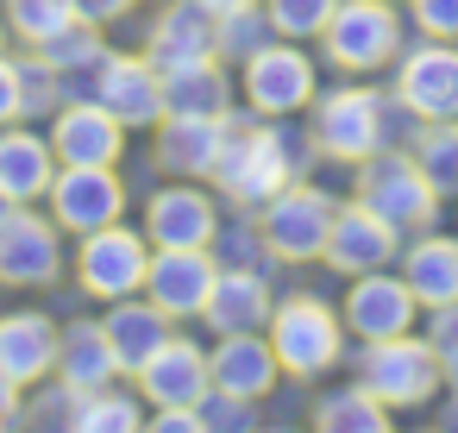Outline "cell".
<instances>
[{
	"label": "cell",
	"instance_id": "obj_1",
	"mask_svg": "<svg viewBox=\"0 0 458 433\" xmlns=\"http://www.w3.org/2000/svg\"><path fill=\"white\" fill-rule=\"evenodd\" d=\"M295 176H308V157H301V139L283 126V120H258V114H233L226 126V145H220V164H214V189L239 208V214H258L276 189H289Z\"/></svg>",
	"mask_w": 458,
	"mask_h": 433
},
{
	"label": "cell",
	"instance_id": "obj_2",
	"mask_svg": "<svg viewBox=\"0 0 458 433\" xmlns=\"http://www.w3.org/2000/svg\"><path fill=\"white\" fill-rule=\"evenodd\" d=\"M402 120H414V114H402L395 95H377L370 76H352L345 89H320L308 101V145L320 157L358 170L364 157H377L383 145H395V126Z\"/></svg>",
	"mask_w": 458,
	"mask_h": 433
},
{
	"label": "cell",
	"instance_id": "obj_3",
	"mask_svg": "<svg viewBox=\"0 0 458 433\" xmlns=\"http://www.w3.org/2000/svg\"><path fill=\"white\" fill-rule=\"evenodd\" d=\"M270 345H276V364H283V377L289 383H320V377H333L339 364H345V314L327 301V295H314V289H289V295H276V308H270Z\"/></svg>",
	"mask_w": 458,
	"mask_h": 433
},
{
	"label": "cell",
	"instance_id": "obj_4",
	"mask_svg": "<svg viewBox=\"0 0 458 433\" xmlns=\"http://www.w3.org/2000/svg\"><path fill=\"white\" fill-rule=\"evenodd\" d=\"M358 383H364L383 408L414 414V408H427V402L445 389V364H439V352H433L427 333H389V339H364V352H358Z\"/></svg>",
	"mask_w": 458,
	"mask_h": 433
},
{
	"label": "cell",
	"instance_id": "obj_5",
	"mask_svg": "<svg viewBox=\"0 0 458 433\" xmlns=\"http://www.w3.org/2000/svg\"><path fill=\"white\" fill-rule=\"evenodd\" d=\"M408 45V20L395 0H339L327 32H320V51L339 76H377V70H395Z\"/></svg>",
	"mask_w": 458,
	"mask_h": 433
},
{
	"label": "cell",
	"instance_id": "obj_6",
	"mask_svg": "<svg viewBox=\"0 0 458 433\" xmlns=\"http://www.w3.org/2000/svg\"><path fill=\"white\" fill-rule=\"evenodd\" d=\"M352 195H358L370 214H383L402 239H408V233H427V226L439 220V201H445V195L427 183V170L414 164V151H395V145H383L377 157L358 164Z\"/></svg>",
	"mask_w": 458,
	"mask_h": 433
},
{
	"label": "cell",
	"instance_id": "obj_7",
	"mask_svg": "<svg viewBox=\"0 0 458 433\" xmlns=\"http://www.w3.org/2000/svg\"><path fill=\"white\" fill-rule=\"evenodd\" d=\"M314 95H320V70H314L308 45H295V38H270L264 51H251V57L239 64V101H245V114H258V120L308 114Z\"/></svg>",
	"mask_w": 458,
	"mask_h": 433
},
{
	"label": "cell",
	"instance_id": "obj_8",
	"mask_svg": "<svg viewBox=\"0 0 458 433\" xmlns=\"http://www.w3.org/2000/svg\"><path fill=\"white\" fill-rule=\"evenodd\" d=\"M333 214H339V195L295 176L289 189H276L251 220L264 233V245L276 251V264H320L327 251V233H333Z\"/></svg>",
	"mask_w": 458,
	"mask_h": 433
},
{
	"label": "cell",
	"instance_id": "obj_9",
	"mask_svg": "<svg viewBox=\"0 0 458 433\" xmlns=\"http://www.w3.org/2000/svg\"><path fill=\"white\" fill-rule=\"evenodd\" d=\"M145 264H151V239H145V226H126V220L82 233L76 239V258H70L76 289L89 301H101V308L120 301V295H139L145 289Z\"/></svg>",
	"mask_w": 458,
	"mask_h": 433
},
{
	"label": "cell",
	"instance_id": "obj_10",
	"mask_svg": "<svg viewBox=\"0 0 458 433\" xmlns=\"http://www.w3.org/2000/svg\"><path fill=\"white\" fill-rule=\"evenodd\" d=\"M64 226L38 214L32 201H13L0 214V289H51L64 276Z\"/></svg>",
	"mask_w": 458,
	"mask_h": 433
},
{
	"label": "cell",
	"instance_id": "obj_11",
	"mask_svg": "<svg viewBox=\"0 0 458 433\" xmlns=\"http://www.w3.org/2000/svg\"><path fill=\"white\" fill-rule=\"evenodd\" d=\"M389 95L414 120H458V45L452 38H414V45H402Z\"/></svg>",
	"mask_w": 458,
	"mask_h": 433
},
{
	"label": "cell",
	"instance_id": "obj_12",
	"mask_svg": "<svg viewBox=\"0 0 458 433\" xmlns=\"http://www.w3.org/2000/svg\"><path fill=\"white\" fill-rule=\"evenodd\" d=\"M45 214H51L70 239H82V233H95V226L126 220V183H120L114 164H57V176H51V189H45Z\"/></svg>",
	"mask_w": 458,
	"mask_h": 433
},
{
	"label": "cell",
	"instance_id": "obj_13",
	"mask_svg": "<svg viewBox=\"0 0 458 433\" xmlns=\"http://www.w3.org/2000/svg\"><path fill=\"white\" fill-rule=\"evenodd\" d=\"M89 95L126 126V132H157L164 120V70L145 51H107L89 70Z\"/></svg>",
	"mask_w": 458,
	"mask_h": 433
},
{
	"label": "cell",
	"instance_id": "obj_14",
	"mask_svg": "<svg viewBox=\"0 0 458 433\" xmlns=\"http://www.w3.org/2000/svg\"><path fill=\"white\" fill-rule=\"evenodd\" d=\"M345 333L352 339H389V333H414V320L427 314L408 289V276L389 264V270H364V276H345Z\"/></svg>",
	"mask_w": 458,
	"mask_h": 433
},
{
	"label": "cell",
	"instance_id": "obj_15",
	"mask_svg": "<svg viewBox=\"0 0 458 433\" xmlns=\"http://www.w3.org/2000/svg\"><path fill=\"white\" fill-rule=\"evenodd\" d=\"M214 276H220L214 245H151V264H145V295H151L170 320H201Z\"/></svg>",
	"mask_w": 458,
	"mask_h": 433
},
{
	"label": "cell",
	"instance_id": "obj_16",
	"mask_svg": "<svg viewBox=\"0 0 458 433\" xmlns=\"http://www.w3.org/2000/svg\"><path fill=\"white\" fill-rule=\"evenodd\" d=\"M139 226L151 245H214L220 239V201L195 176H170L164 189L145 195Z\"/></svg>",
	"mask_w": 458,
	"mask_h": 433
},
{
	"label": "cell",
	"instance_id": "obj_17",
	"mask_svg": "<svg viewBox=\"0 0 458 433\" xmlns=\"http://www.w3.org/2000/svg\"><path fill=\"white\" fill-rule=\"evenodd\" d=\"M395 258H402V233H395L383 214H370L358 195H352V201H339L320 264H327L333 276H364V270H389Z\"/></svg>",
	"mask_w": 458,
	"mask_h": 433
},
{
	"label": "cell",
	"instance_id": "obj_18",
	"mask_svg": "<svg viewBox=\"0 0 458 433\" xmlns=\"http://www.w3.org/2000/svg\"><path fill=\"white\" fill-rule=\"evenodd\" d=\"M57 320L45 308H7L0 314V377L13 389H38L57 377Z\"/></svg>",
	"mask_w": 458,
	"mask_h": 433
},
{
	"label": "cell",
	"instance_id": "obj_19",
	"mask_svg": "<svg viewBox=\"0 0 458 433\" xmlns=\"http://www.w3.org/2000/svg\"><path fill=\"white\" fill-rule=\"evenodd\" d=\"M51 151H57V164H114L120 170V157H126V126L95 101V95H70L57 114H51Z\"/></svg>",
	"mask_w": 458,
	"mask_h": 433
},
{
	"label": "cell",
	"instance_id": "obj_20",
	"mask_svg": "<svg viewBox=\"0 0 458 433\" xmlns=\"http://www.w3.org/2000/svg\"><path fill=\"white\" fill-rule=\"evenodd\" d=\"M270 308H276V289H270V270H251V264H220L214 289H208V333H264L270 327Z\"/></svg>",
	"mask_w": 458,
	"mask_h": 433
},
{
	"label": "cell",
	"instance_id": "obj_21",
	"mask_svg": "<svg viewBox=\"0 0 458 433\" xmlns=\"http://www.w3.org/2000/svg\"><path fill=\"white\" fill-rule=\"evenodd\" d=\"M208 370H214V389L245 395V402H270L283 389V364H276L270 333H220V345L208 352Z\"/></svg>",
	"mask_w": 458,
	"mask_h": 433
},
{
	"label": "cell",
	"instance_id": "obj_22",
	"mask_svg": "<svg viewBox=\"0 0 458 433\" xmlns=\"http://www.w3.org/2000/svg\"><path fill=\"white\" fill-rule=\"evenodd\" d=\"M132 383H139V395H145L151 408H164V402H189V408H201V395L214 389L208 345H201V339H182V333H170V339L151 352V364H145Z\"/></svg>",
	"mask_w": 458,
	"mask_h": 433
},
{
	"label": "cell",
	"instance_id": "obj_23",
	"mask_svg": "<svg viewBox=\"0 0 458 433\" xmlns=\"http://www.w3.org/2000/svg\"><path fill=\"white\" fill-rule=\"evenodd\" d=\"M164 76L170 70H189V64H208L214 57V13L201 0H164L157 20L145 26V45H139Z\"/></svg>",
	"mask_w": 458,
	"mask_h": 433
},
{
	"label": "cell",
	"instance_id": "obj_24",
	"mask_svg": "<svg viewBox=\"0 0 458 433\" xmlns=\"http://www.w3.org/2000/svg\"><path fill=\"white\" fill-rule=\"evenodd\" d=\"M101 327H107V345H114V358H120V377H139L145 364H151V352L176 333V320L139 289V295H120V301H107V314H101Z\"/></svg>",
	"mask_w": 458,
	"mask_h": 433
},
{
	"label": "cell",
	"instance_id": "obj_25",
	"mask_svg": "<svg viewBox=\"0 0 458 433\" xmlns=\"http://www.w3.org/2000/svg\"><path fill=\"white\" fill-rule=\"evenodd\" d=\"M226 126H233V120H176V114H164V120H157L151 164H157L164 176H195V183H208L214 164H220Z\"/></svg>",
	"mask_w": 458,
	"mask_h": 433
},
{
	"label": "cell",
	"instance_id": "obj_26",
	"mask_svg": "<svg viewBox=\"0 0 458 433\" xmlns=\"http://www.w3.org/2000/svg\"><path fill=\"white\" fill-rule=\"evenodd\" d=\"M395 270L408 276V289H414V301H420V308L458 301V233H439V226L408 233V239H402Z\"/></svg>",
	"mask_w": 458,
	"mask_h": 433
},
{
	"label": "cell",
	"instance_id": "obj_27",
	"mask_svg": "<svg viewBox=\"0 0 458 433\" xmlns=\"http://www.w3.org/2000/svg\"><path fill=\"white\" fill-rule=\"evenodd\" d=\"M164 114H176V120H233L239 114V76H226L220 57L170 70L164 76Z\"/></svg>",
	"mask_w": 458,
	"mask_h": 433
},
{
	"label": "cell",
	"instance_id": "obj_28",
	"mask_svg": "<svg viewBox=\"0 0 458 433\" xmlns=\"http://www.w3.org/2000/svg\"><path fill=\"white\" fill-rule=\"evenodd\" d=\"M57 176V151H51V132L13 120V126H0V189H7L13 201H45Z\"/></svg>",
	"mask_w": 458,
	"mask_h": 433
},
{
	"label": "cell",
	"instance_id": "obj_29",
	"mask_svg": "<svg viewBox=\"0 0 458 433\" xmlns=\"http://www.w3.org/2000/svg\"><path fill=\"white\" fill-rule=\"evenodd\" d=\"M57 377H64L70 389H82V395L120 383V358H114L101 320H70V327L57 333Z\"/></svg>",
	"mask_w": 458,
	"mask_h": 433
},
{
	"label": "cell",
	"instance_id": "obj_30",
	"mask_svg": "<svg viewBox=\"0 0 458 433\" xmlns=\"http://www.w3.org/2000/svg\"><path fill=\"white\" fill-rule=\"evenodd\" d=\"M308 420H314L320 433H383V427L395 420V408H383V402L352 377L345 389H327V395L308 408Z\"/></svg>",
	"mask_w": 458,
	"mask_h": 433
},
{
	"label": "cell",
	"instance_id": "obj_31",
	"mask_svg": "<svg viewBox=\"0 0 458 433\" xmlns=\"http://www.w3.org/2000/svg\"><path fill=\"white\" fill-rule=\"evenodd\" d=\"M276 38V26H270V13H264V0H245V7H233V13H214V57L220 64H245L251 51H264Z\"/></svg>",
	"mask_w": 458,
	"mask_h": 433
},
{
	"label": "cell",
	"instance_id": "obj_32",
	"mask_svg": "<svg viewBox=\"0 0 458 433\" xmlns=\"http://www.w3.org/2000/svg\"><path fill=\"white\" fill-rule=\"evenodd\" d=\"M57 76H89L101 57H107V26H89V20H70L64 32H51L45 45H32Z\"/></svg>",
	"mask_w": 458,
	"mask_h": 433
},
{
	"label": "cell",
	"instance_id": "obj_33",
	"mask_svg": "<svg viewBox=\"0 0 458 433\" xmlns=\"http://www.w3.org/2000/svg\"><path fill=\"white\" fill-rule=\"evenodd\" d=\"M408 151H414V164L427 170V183L439 195H458V120H420Z\"/></svg>",
	"mask_w": 458,
	"mask_h": 433
},
{
	"label": "cell",
	"instance_id": "obj_34",
	"mask_svg": "<svg viewBox=\"0 0 458 433\" xmlns=\"http://www.w3.org/2000/svg\"><path fill=\"white\" fill-rule=\"evenodd\" d=\"M151 420V402L145 395H126V389H95V395H82V414H76V427H89V433H101V427H114V433H132V427H145Z\"/></svg>",
	"mask_w": 458,
	"mask_h": 433
},
{
	"label": "cell",
	"instance_id": "obj_35",
	"mask_svg": "<svg viewBox=\"0 0 458 433\" xmlns=\"http://www.w3.org/2000/svg\"><path fill=\"white\" fill-rule=\"evenodd\" d=\"M7 7V32L32 51V45H45L51 32H64L70 20H76V0H0Z\"/></svg>",
	"mask_w": 458,
	"mask_h": 433
},
{
	"label": "cell",
	"instance_id": "obj_36",
	"mask_svg": "<svg viewBox=\"0 0 458 433\" xmlns=\"http://www.w3.org/2000/svg\"><path fill=\"white\" fill-rule=\"evenodd\" d=\"M64 82H70V76H57L38 51H26V57H20V101H26V120H51V114L70 101Z\"/></svg>",
	"mask_w": 458,
	"mask_h": 433
},
{
	"label": "cell",
	"instance_id": "obj_37",
	"mask_svg": "<svg viewBox=\"0 0 458 433\" xmlns=\"http://www.w3.org/2000/svg\"><path fill=\"white\" fill-rule=\"evenodd\" d=\"M333 7H339V0H264V13H270L276 38H295V45L320 38L327 20H333Z\"/></svg>",
	"mask_w": 458,
	"mask_h": 433
},
{
	"label": "cell",
	"instance_id": "obj_38",
	"mask_svg": "<svg viewBox=\"0 0 458 433\" xmlns=\"http://www.w3.org/2000/svg\"><path fill=\"white\" fill-rule=\"evenodd\" d=\"M26 395H38V402L26 408L32 427H76V414H82V389H70L64 377H57L51 389H26Z\"/></svg>",
	"mask_w": 458,
	"mask_h": 433
},
{
	"label": "cell",
	"instance_id": "obj_39",
	"mask_svg": "<svg viewBox=\"0 0 458 433\" xmlns=\"http://www.w3.org/2000/svg\"><path fill=\"white\" fill-rule=\"evenodd\" d=\"M408 26L420 38H452L458 45V0H408Z\"/></svg>",
	"mask_w": 458,
	"mask_h": 433
},
{
	"label": "cell",
	"instance_id": "obj_40",
	"mask_svg": "<svg viewBox=\"0 0 458 433\" xmlns=\"http://www.w3.org/2000/svg\"><path fill=\"white\" fill-rule=\"evenodd\" d=\"M420 333L433 339V352H439L445 377H458V301H439V308H427V327H420Z\"/></svg>",
	"mask_w": 458,
	"mask_h": 433
},
{
	"label": "cell",
	"instance_id": "obj_41",
	"mask_svg": "<svg viewBox=\"0 0 458 433\" xmlns=\"http://www.w3.org/2000/svg\"><path fill=\"white\" fill-rule=\"evenodd\" d=\"M201 427H258V402L226 395V389H208L201 395Z\"/></svg>",
	"mask_w": 458,
	"mask_h": 433
},
{
	"label": "cell",
	"instance_id": "obj_42",
	"mask_svg": "<svg viewBox=\"0 0 458 433\" xmlns=\"http://www.w3.org/2000/svg\"><path fill=\"white\" fill-rule=\"evenodd\" d=\"M26 120V101H20V57L0 51V126Z\"/></svg>",
	"mask_w": 458,
	"mask_h": 433
},
{
	"label": "cell",
	"instance_id": "obj_43",
	"mask_svg": "<svg viewBox=\"0 0 458 433\" xmlns=\"http://www.w3.org/2000/svg\"><path fill=\"white\" fill-rule=\"evenodd\" d=\"M132 7H139V0H76V20H89V26H120Z\"/></svg>",
	"mask_w": 458,
	"mask_h": 433
},
{
	"label": "cell",
	"instance_id": "obj_44",
	"mask_svg": "<svg viewBox=\"0 0 458 433\" xmlns=\"http://www.w3.org/2000/svg\"><path fill=\"white\" fill-rule=\"evenodd\" d=\"M208 13H233V7H245V0H201Z\"/></svg>",
	"mask_w": 458,
	"mask_h": 433
},
{
	"label": "cell",
	"instance_id": "obj_45",
	"mask_svg": "<svg viewBox=\"0 0 458 433\" xmlns=\"http://www.w3.org/2000/svg\"><path fill=\"white\" fill-rule=\"evenodd\" d=\"M7 38H13V32H7V7H0V51H7Z\"/></svg>",
	"mask_w": 458,
	"mask_h": 433
},
{
	"label": "cell",
	"instance_id": "obj_46",
	"mask_svg": "<svg viewBox=\"0 0 458 433\" xmlns=\"http://www.w3.org/2000/svg\"><path fill=\"white\" fill-rule=\"evenodd\" d=\"M7 208H13V195H7V189H0V214H7Z\"/></svg>",
	"mask_w": 458,
	"mask_h": 433
},
{
	"label": "cell",
	"instance_id": "obj_47",
	"mask_svg": "<svg viewBox=\"0 0 458 433\" xmlns=\"http://www.w3.org/2000/svg\"><path fill=\"white\" fill-rule=\"evenodd\" d=\"M0 427H7V414H0Z\"/></svg>",
	"mask_w": 458,
	"mask_h": 433
},
{
	"label": "cell",
	"instance_id": "obj_48",
	"mask_svg": "<svg viewBox=\"0 0 458 433\" xmlns=\"http://www.w3.org/2000/svg\"><path fill=\"white\" fill-rule=\"evenodd\" d=\"M395 7H408V0H395Z\"/></svg>",
	"mask_w": 458,
	"mask_h": 433
}]
</instances>
